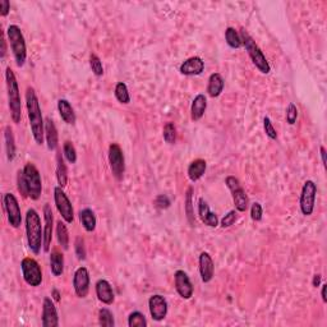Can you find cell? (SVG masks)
I'll list each match as a JSON object with an SVG mask.
<instances>
[{
    "mask_svg": "<svg viewBox=\"0 0 327 327\" xmlns=\"http://www.w3.org/2000/svg\"><path fill=\"white\" fill-rule=\"evenodd\" d=\"M26 108H27L28 120H30L33 139L36 144L41 146L44 144V137H45V120L43 118L37 95L32 87H28L26 91Z\"/></svg>",
    "mask_w": 327,
    "mask_h": 327,
    "instance_id": "6da1fadb",
    "label": "cell"
},
{
    "mask_svg": "<svg viewBox=\"0 0 327 327\" xmlns=\"http://www.w3.org/2000/svg\"><path fill=\"white\" fill-rule=\"evenodd\" d=\"M26 234L31 252L38 254L44 247V228L41 225L40 215L35 209H30L26 214Z\"/></svg>",
    "mask_w": 327,
    "mask_h": 327,
    "instance_id": "7a4b0ae2",
    "label": "cell"
},
{
    "mask_svg": "<svg viewBox=\"0 0 327 327\" xmlns=\"http://www.w3.org/2000/svg\"><path fill=\"white\" fill-rule=\"evenodd\" d=\"M5 83H7L8 101H9L10 116L15 124H18L22 119V103H21L19 87H18L17 78L14 76V72L10 67L5 69Z\"/></svg>",
    "mask_w": 327,
    "mask_h": 327,
    "instance_id": "3957f363",
    "label": "cell"
},
{
    "mask_svg": "<svg viewBox=\"0 0 327 327\" xmlns=\"http://www.w3.org/2000/svg\"><path fill=\"white\" fill-rule=\"evenodd\" d=\"M240 37H242L243 46L246 48L249 58H251L252 62H253L254 67H256V68L258 69L262 74H269L270 72H271V67H270L269 62H267L266 56L263 55L262 50L259 49V46L254 43L253 38L251 37V35L247 32L244 28L240 31Z\"/></svg>",
    "mask_w": 327,
    "mask_h": 327,
    "instance_id": "277c9868",
    "label": "cell"
},
{
    "mask_svg": "<svg viewBox=\"0 0 327 327\" xmlns=\"http://www.w3.org/2000/svg\"><path fill=\"white\" fill-rule=\"evenodd\" d=\"M7 35L10 49L14 55L15 64L18 67H23L27 59V48H26V40L22 31L17 25H10L7 30Z\"/></svg>",
    "mask_w": 327,
    "mask_h": 327,
    "instance_id": "5b68a950",
    "label": "cell"
},
{
    "mask_svg": "<svg viewBox=\"0 0 327 327\" xmlns=\"http://www.w3.org/2000/svg\"><path fill=\"white\" fill-rule=\"evenodd\" d=\"M22 171L28 189V197L33 201H37L43 193V181H41L40 171L32 162L26 163Z\"/></svg>",
    "mask_w": 327,
    "mask_h": 327,
    "instance_id": "8992f818",
    "label": "cell"
},
{
    "mask_svg": "<svg viewBox=\"0 0 327 327\" xmlns=\"http://www.w3.org/2000/svg\"><path fill=\"white\" fill-rule=\"evenodd\" d=\"M21 270H22V276L26 284L33 288L40 287L43 282V271L35 258H31V257L23 258L21 262Z\"/></svg>",
    "mask_w": 327,
    "mask_h": 327,
    "instance_id": "52a82bcc",
    "label": "cell"
},
{
    "mask_svg": "<svg viewBox=\"0 0 327 327\" xmlns=\"http://www.w3.org/2000/svg\"><path fill=\"white\" fill-rule=\"evenodd\" d=\"M316 197H317V186L313 180L304 181L299 198L300 211L304 216H311L315 211Z\"/></svg>",
    "mask_w": 327,
    "mask_h": 327,
    "instance_id": "ba28073f",
    "label": "cell"
},
{
    "mask_svg": "<svg viewBox=\"0 0 327 327\" xmlns=\"http://www.w3.org/2000/svg\"><path fill=\"white\" fill-rule=\"evenodd\" d=\"M225 184H227V187L230 189V192H232L235 210H237L238 212H246L247 209H248L249 199L246 191L243 189L242 184H240V181L238 180L235 176L230 175L225 179Z\"/></svg>",
    "mask_w": 327,
    "mask_h": 327,
    "instance_id": "9c48e42d",
    "label": "cell"
},
{
    "mask_svg": "<svg viewBox=\"0 0 327 327\" xmlns=\"http://www.w3.org/2000/svg\"><path fill=\"white\" fill-rule=\"evenodd\" d=\"M54 201H55L56 210L59 211L63 220L68 224H72L74 221V210L72 206V202L69 201L68 196L63 191L62 187H55L54 188Z\"/></svg>",
    "mask_w": 327,
    "mask_h": 327,
    "instance_id": "30bf717a",
    "label": "cell"
},
{
    "mask_svg": "<svg viewBox=\"0 0 327 327\" xmlns=\"http://www.w3.org/2000/svg\"><path fill=\"white\" fill-rule=\"evenodd\" d=\"M3 203H4L5 212H7L8 222L12 228L18 229L22 224V214H21V207L18 203V199L15 198L14 194L5 193L3 197Z\"/></svg>",
    "mask_w": 327,
    "mask_h": 327,
    "instance_id": "8fae6325",
    "label": "cell"
},
{
    "mask_svg": "<svg viewBox=\"0 0 327 327\" xmlns=\"http://www.w3.org/2000/svg\"><path fill=\"white\" fill-rule=\"evenodd\" d=\"M109 163L113 171V175L118 180H121L126 171V160H124L123 151L118 144H111L109 146Z\"/></svg>",
    "mask_w": 327,
    "mask_h": 327,
    "instance_id": "7c38bea8",
    "label": "cell"
},
{
    "mask_svg": "<svg viewBox=\"0 0 327 327\" xmlns=\"http://www.w3.org/2000/svg\"><path fill=\"white\" fill-rule=\"evenodd\" d=\"M174 281H175V290L183 299H191L193 297L194 288L189 279L188 274L183 270H178L174 274Z\"/></svg>",
    "mask_w": 327,
    "mask_h": 327,
    "instance_id": "4fadbf2b",
    "label": "cell"
},
{
    "mask_svg": "<svg viewBox=\"0 0 327 327\" xmlns=\"http://www.w3.org/2000/svg\"><path fill=\"white\" fill-rule=\"evenodd\" d=\"M74 293L78 298H86L90 292V274L86 267H79L76 270L73 276Z\"/></svg>",
    "mask_w": 327,
    "mask_h": 327,
    "instance_id": "5bb4252c",
    "label": "cell"
},
{
    "mask_svg": "<svg viewBox=\"0 0 327 327\" xmlns=\"http://www.w3.org/2000/svg\"><path fill=\"white\" fill-rule=\"evenodd\" d=\"M149 310L152 320L160 322L168 315V302L162 295L154 294L149 299Z\"/></svg>",
    "mask_w": 327,
    "mask_h": 327,
    "instance_id": "9a60e30c",
    "label": "cell"
},
{
    "mask_svg": "<svg viewBox=\"0 0 327 327\" xmlns=\"http://www.w3.org/2000/svg\"><path fill=\"white\" fill-rule=\"evenodd\" d=\"M44 252L48 253L50 251L51 242H53V230H54V215L51 206L45 203L44 206Z\"/></svg>",
    "mask_w": 327,
    "mask_h": 327,
    "instance_id": "2e32d148",
    "label": "cell"
},
{
    "mask_svg": "<svg viewBox=\"0 0 327 327\" xmlns=\"http://www.w3.org/2000/svg\"><path fill=\"white\" fill-rule=\"evenodd\" d=\"M43 326L44 327H58L59 317L55 304L49 297L44 299L43 303Z\"/></svg>",
    "mask_w": 327,
    "mask_h": 327,
    "instance_id": "e0dca14e",
    "label": "cell"
},
{
    "mask_svg": "<svg viewBox=\"0 0 327 327\" xmlns=\"http://www.w3.org/2000/svg\"><path fill=\"white\" fill-rule=\"evenodd\" d=\"M199 263V275L203 282H210L214 279L215 274V263L212 257L207 252H202L198 258Z\"/></svg>",
    "mask_w": 327,
    "mask_h": 327,
    "instance_id": "ac0fdd59",
    "label": "cell"
},
{
    "mask_svg": "<svg viewBox=\"0 0 327 327\" xmlns=\"http://www.w3.org/2000/svg\"><path fill=\"white\" fill-rule=\"evenodd\" d=\"M95 290H96V295H97V299L100 300L101 303L106 305L113 304L114 300H115V295H114L113 292V287L110 285V282L105 279H100L97 280L95 285Z\"/></svg>",
    "mask_w": 327,
    "mask_h": 327,
    "instance_id": "d6986e66",
    "label": "cell"
},
{
    "mask_svg": "<svg viewBox=\"0 0 327 327\" xmlns=\"http://www.w3.org/2000/svg\"><path fill=\"white\" fill-rule=\"evenodd\" d=\"M179 71L183 76H199L205 71V62L199 56H192L181 63Z\"/></svg>",
    "mask_w": 327,
    "mask_h": 327,
    "instance_id": "ffe728a7",
    "label": "cell"
},
{
    "mask_svg": "<svg viewBox=\"0 0 327 327\" xmlns=\"http://www.w3.org/2000/svg\"><path fill=\"white\" fill-rule=\"evenodd\" d=\"M198 215L201 221L210 228H216L219 225V217L210 210L209 203L203 198L198 199Z\"/></svg>",
    "mask_w": 327,
    "mask_h": 327,
    "instance_id": "44dd1931",
    "label": "cell"
},
{
    "mask_svg": "<svg viewBox=\"0 0 327 327\" xmlns=\"http://www.w3.org/2000/svg\"><path fill=\"white\" fill-rule=\"evenodd\" d=\"M207 109V98L203 93H198L192 101L191 106V118L192 120L198 121L201 120L202 116L205 115Z\"/></svg>",
    "mask_w": 327,
    "mask_h": 327,
    "instance_id": "7402d4cb",
    "label": "cell"
},
{
    "mask_svg": "<svg viewBox=\"0 0 327 327\" xmlns=\"http://www.w3.org/2000/svg\"><path fill=\"white\" fill-rule=\"evenodd\" d=\"M225 81L220 73H212L209 78V85H207V93L210 97L215 98L219 97L224 91Z\"/></svg>",
    "mask_w": 327,
    "mask_h": 327,
    "instance_id": "603a6c76",
    "label": "cell"
},
{
    "mask_svg": "<svg viewBox=\"0 0 327 327\" xmlns=\"http://www.w3.org/2000/svg\"><path fill=\"white\" fill-rule=\"evenodd\" d=\"M45 137L48 149L50 151H54V150L58 149V131H56L55 124H54V121L50 118L45 119Z\"/></svg>",
    "mask_w": 327,
    "mask_h": 327,
    "instance_id": "cb8c5ba5",
    "label": "cell"
},
{
    "mask_svg": "<svg viewBox=\"0 0 327 327\" xmlns=\"http://www.w3.org/2000/svg\"><path fill=\"white\" fill-rule=\"evenodd\" d=\"M58 110L62 119H63L67 124L73 126V124L76 123V113H74V109L72 108L71 103H69L68 100L60 98V100L58 101Z\"/></svg>",
    "mask_w": 327,
    "mask_h": 327,
    "instance_id": "d4e9b609",
    "label": "cell"
},
{
    "mask_svg": "<svg viewBox=\"0 0 327 327\" xmlns=\"http://www.w3.org/2000/svg\"><path fill=\"white\" fill-rule=\"evenodd\" d=\"M207 169V162L203 159H197L193 160L188 166V178L192 181H197L203 176V174L206 173Z\"/></svg>",
    "mask_w": 327,
    "mask_h": 327,
    "instance_id": "484cf974",
    "label": "cell"
},
{
    "mask_svg": "<svg viewBox=\"0 0 327 327\" xmlns=\"http://www.w3.org/2000/svg\"><path fill=\"white\" fill-rule=\"evenodd\" d=\"M79 221H81L83 229L88 233H92L95 232L96 229V216H95V212L92 211L91 209H83L79 211Z\"/></svg>",
    "mask_w": 327,
    "mask_h": 327,
    "instance_id": "4316f807",
    "label": "cell"
},
{
    "mask_svg": "<svg viewBox=\"0 0 327 327\" xmlns=\"http://www.w3.org/2000/svg\"><path fill=\"white\" fill-rule=\"evenodd\" d=\"M64 155L60 151L56 154V179H58L59 187L64 188L68 183V169H67L66 162H64Z\"/></svg>",
    "mask_w": 327,
    "mask_h": 327,
    "instance_id": "83f0119b",
    "label": "cell"
},
{
    "mask_svg": "<svg viewBox=\"0 0 327 327\" xmlns=\"http://www.w3.org/2000/svg\"><path fill=\"white\" fill-rule=\"evenodd\" d=\"M50 269L54 276L59 277L64 272V256L59 251H53L50 254Z\"/></svg>",
    "mask_w": 327,
    "mask_h": 327,
    "instance_id": "f1b7e54d",
    "label": "cell"
},
{
    "mask_svg": "<svg viewBox=\"0 0 327 327\" xmlns=\"http://www.w3.org/2000/svg\"><path fill=\"white\" fill-rule=\"evenodd\" d=\"M4 139H5V151H7V157L9 161H13L15 157V139L13 134V129L9 126L5 127L4 129Z\"/></svg>",
    "mask_w": 327,
    "mask_h": 327,
    "instance_id": "f546056e",
    "label": "cell"
},
{
    "mask_svg": "<svg viewBox=\"0 0 327 327\" xmlns=\"http://www.w3.org/2000/svg\"><path fill=\"white\" fill-rule=\"evenodd\" d=\"M225 40H227V44L232 49H239L243 46L240 33L233 27L227 28V31H225Z\"/></svg>",
    "mask_w": 327,
    "mask_h": 327,
    "instance_id": "4dcf8cb0",
    "label": "cell"
},
{
    "mask_svg": "<svg viewBox=\"0 0 327 327\" xmlns=\"http://www.w3.org/2000/svg\"><path fill=\"white\" fill-rule=\"evenodd\" d=\"M56 238H58L59 246L67 251L69 248V234L66 224L62 220L56 222Z\"/></svg>",
    "mask_w": 327,
    "mask_h": 327,
    "instance_id": "1f68e13d",
    "label": "cell"
},
{
    "mask_svg": "<svg viewBox=\"0 0 327 327\" xmlns=\"http://www.w3.org/2000/svg\"><path fill=\"white\" fill-rule=\"evenodd\" d=\"M186 215H187V219H188L189 224L192 227H194L196 224V220H194V210H193V188L189 187L187 189V193H186Z\"/></svg>",
    "mask_w": 327,
    "mask_h": 327,
    "instance_id": "d6a6232c",
    "label": "cell"
},
{
    "mask_svg": "<svg viewBox=\"0 0 327 327\" xmlns=\"http://www.w3.org/2000/svg\"><path fill=\"white\" fill-rule=\"evenodd\" d=\"M114 95H115V98L119 101L120 104H127L131 103V95H129L128 87L124 82H118L115 86V90H114Z\"/></svg>",
    "mask_w": 327,
    "mask_h": 327,
    "instance_id": "836d02e7",
    "label": "cell"
},
{
    "mask_svg": "<svg viewBox=\"0 0 327 327\" xmlns=\"http://www.w3.org/2000/svg\"><path fill=\"white\" fill-rule=\"evenodd\" d=\"M98 323L104 327H114L115 326V321H114V316L108 308H101L98 311Z\"/></svg>",
    "mask_w": 327,
    "mask_h": 327,
    "instance_id": "e575fe53",
    "label": "cell"
},
{
    "mask_svg": "<svg viewBox=\"0 0 327 327\" xmlns=\"http://www.w3.org/2000/svg\"><path fill=\"white\" fill-rule=\"evenodd\" d=\"M128 326L129 327H146L147 320L146 317H145L144 313L138 312V311L132 312L128 317Z\"/></svg>",
    "mask_w": 327,
    "mask_h": 327,
    "instance_id": "d590c367",
    "label": "cell"
},
{
    "mask_svg": "<svg viewBox=\"0 0 327 327\" xmlns=\"http://www.w3.org/2000/svg\"><path fill=\"white\" fill-rule=\"evenodd\" d=\"M162 136H163V139H165L166 144H169V145L175 144V141H176V128H175V126H174V123L169 121V123H166L165 126H163Z\"/></svg>",
    "mask_w": 327,
    "mask_h": 327,
    "instance_id": "8d00e7d4",
    "label": "cell"
},
{
    "mask_svg": "<svg viewBox=\"0 0 327 327\" xmlns=\"http://www.w3.org/2000/svg\"><path fill=\"white\" fill-rule=\"evenodd\" d=\"M63 155L67 159V161L71 163H76L77 161V151L73 144L69 141H66L63 145Z\"/></svg>",
    "mask_w": 327,
    "mask_h": 327,
    "instance_id": "74e56055",
    "label": "cell"
},
{
    "mask_svg": "<svg viewBox=\"0 0 327 327\" xmlns=\"http://www.w3.org/2000/svg\"><path fill=\"white\" fill-rule=\"evenodd\" d=\"M90 67L92 69V73L95 74L96 77H101L104 74V67H103V62L98 58L96 54H91L90 56Z\"/></svg>",
    "mask_w": 327,
    "mask_h": 327,
    "instance_id": "f35d334b",
    "label": "cell"
},
{
    "mask_svg": "<svg viewBox=\"0 0 327 327\" xmlns=\"http://www.w3.org/2000/svg\"><path fill=\"white\" fill-rule=\"evenodd\" d=\"M263 129H264V133H266V136L269 137L270 139H276L277 138V132L276 129H275L274 124H272L271 119L269 118V116H264L263 118Z\"/></svg>",
    "mask_w": 327,
    "mask_h": 327,
    "instance_id": "ab89813d",
    "label": "cell"
},
{
    "mask_svg": "<svg viewBox=\"0 0 327 327\" xmlns=\"http://www.w3.org/2000/svg\"><path fill=\"white\" fill-rule=\"evenodd\" d=\"M297 119H298L297 106H295V104L290 103L287 109V123L289 124V126H294V124L297 123Z\"/></svg>",
    "mask_w": 327,
    "mask_h": 327,
    "instance_id": "60d3db41",
    "label": "cell"
},
{
    "mask_svg": "<svg viewBox=\"0 0 327 327\" xmlns=\"http://www.w3.org/2000/svg\"><path fill=\"white\" fill-rule=\"evenodd\" d=\"M74 251H76V256L79 261L86 259V247H85V240L81 237L76 238V242H74Z\"/></svg>",
    "mask_w": 327,
    "mask_h": 327,
    "instance_id": "b9f144b4",
    "label": "cell"
},
{
    "mask_svg": "<svg viewBox=\"0 0 327 327\" xmlns=\"http://www.w3.org/2000/svg\"><path fill=\"white\" fill-rule=\"evenodd\" d=\"M238 219V211L237 210H233V211H229L221 220V227L222 228H230L232 225H234V222L237 221Z\"/></svg>",
    "mask_w": 327,
    "mask_h": 327,
    "instance_id": "7bdbcfd3",
    "label": "cell"
},
{
    "mask_svg": "<svg viewBox=\"0 0 327 327\" xmlns=\"http://www.w3.org/2000/svg\"><path fill=\"white\" fill-rule=\"evenodd\" d=\"M263 216V210L259 202H254L251 207V217L253 221H261Z\"/></svg>",
    "mask_w": 327,
    "mask_h": 327,
    "instance_id": "ee69618b",
    "label": "cell"
},
{
    "mask_svg": "<svg viewBox=\"0 0 327 327\" xmlns=\"http://www.w3.org/2000/svg\"><path fill=\"white\" fill-rule=\"evenodd\" d=\"M17 184H18V191H19V193L22 194L23 198L28 197V189H27V186H26L25 178H23V171L22 170L18 171Z\"/></svg>",
    "mask_w": 327,
    "mask_h": 327,
    "instance_id": "f6af8a7d",
    "label": "cell"
},
{
    "mask_svg": "<svg viewBox=\"0 0 327 327\" xmlns=\"http://www.w3.org/2000/svg\"><path fill=\"white\" fill-rule=\"evenodd\" d=\"M170 205V199H169V197L165 196V194H160V196H157L156 199H155V206L160 210L169 209Z\"/></svg>",
    "mask_w": 327,
    "mask_h": 327,
    "instance_id": "bcb514c9",
    "label": "cell"
},
{
    "mask_svg": "<svg viewBox=\"0 0 327 327\" xmlns=\"http://www.w3.org/2000/svg\"><path fill=\"white\" fill-rule=\"evenodd\" d=\"M9 10L10 3L8 2V0H2V2H0V15H2V17H7Z\"/></svg>",
    "mask_w": 327,
    "mask_h": 327,
    "instance_id": "7dc6e473",
    "label": "cell"
},
{
    "mask_svg": "<svg viewBox=\"0 0 327 327\" xmlns=\"http://www.w3.org/2000/svg\"><path fill=\"white\" fill-rule=\"evenodd\" d=\"M320 154H321V160H322V165L323 168L326 169L327 166V161H326V149L323 146L320 147Z\"/></svg>",
    "mask_w": 327,
    "mask_h": 327,
    "instance_id": "c3c4849f",
    "label": "cell"
},
{
    "mask_svg": "<svg viewBox=\"0 0 327 327\" xmlns=\"http://www.w3.org/2000/svg\"><path fill=\"white\" fill-rule=\"evenodd\" d=\"M321 279H322V276H321L320 274H316L315 276H313V280H312V285L315 288H318L321 285Z\"/></svg>",
    "mask_w": 327,
    "mask_h": 327,
    "instance_id": "681fc988",
    "label": "cell"
},
{
    "mask_svg": "<svg viewBox=\"0 0 327 327\" xmlns=\"http://www.w3.org/2000/svg\"><path fill=\"white\" fill-rule=\"evenodd\" d=\"M5 54H7V44H5V38L3 37L2 40V59L4 60L5 58Z\"/></svg>",
    "mask_w": 327,
    "mask_h": 327,
    "instance_id": "f907efd6",
    "label": "cell"
},
{
    "mask_svg": "<svg viewBox=\"0 0 327 327\" xmlns=\"http://www.w3.org/2000/svg\"><path fill=\"white\" fill-rule=\"evenodd\" d=\"M326 289H327V284L322 285V289H321V297H322L323 303L327 302V297H326Z\"/></svg>",
    "mask_w": 327,
    "mask_h": 327,
    "instance_id": "816d5d0a",
    "label": "cell"
},
{
    "mask_svg": "<svg viewBox=\"0 0 327 327\" xmlns=\"http://www.w3.org/2000/svg\"><path fill=\"white\" fill-rule=\"evenodd\" d=\"M53 297H54V299L56 300V302H59V300H60V293H59V290H56V289L53 290Z\"/></svg>",
    "mask_w": 327,
    "mask_h": 327,
    "instance_id": "f5cc1de1",
    "label": "cell"
}]
</instances>
